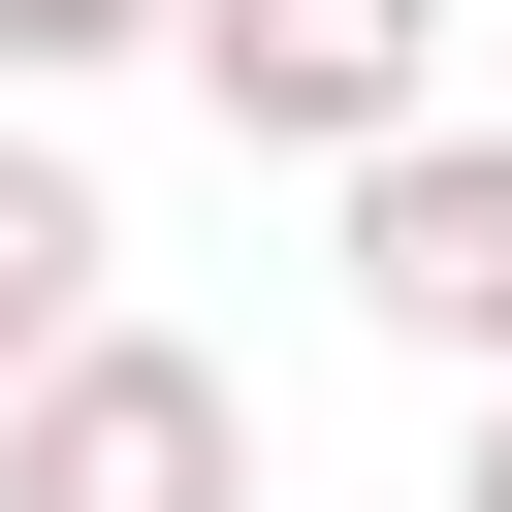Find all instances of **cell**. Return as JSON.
<instances>
[{"label":"cell","mask_w":512,"mask_h":512,"mask_svg":"<svg viewBox=\"0 0 512 512\" xmlns=\"http://www.w3.org/2000/svg\"><path fill=\"white\" fill-rule=\"evenodd\" d=\"M0 512H256V384L160 352V320H96L64 384H0Z\"/></svg>","instance_id":"6da1fadb"},{"label":"cell","mask_w":512,"mask_h":512,"mask_svg":"<svg viewBox=\"0 0 512 512\" xmlns=\"http://www.w3.org/2000/svg\"><path fill=\"white\" fill-rule=\"evenodd\" d=\"M192 32V96H224V160H384V128H448V0H160Z\"/></svg>","instance_id":"7a4b0ae2"},{"label":"cell","mask_w":512,"mask_h":512,"mask_svg":"<svg viewBox=\"0 0 512 512\" xmlns=\"http://www.w3.org/2000/svg\"><path fill=\"white\" fill-rule=\"evenodd\" d=\"M352 320L448 352V384H512V128H384L352 160Z\"/></svg>","instance_id":"3957f363"},{"label":"cell","mask_w":512,"mask_h":512,"mask_svg":"<svg viewBox=\"0 0 512 512\" xmlns=\"http://www.w3.org/2000/svg\"><path fill=\"white\" fill-rule=\"evenodd\" d=\"M96 256H128V224H96V192L0 128V384H64V352H96Z\"/></svg>","instance_id":"277c9868"},{"label":"cell","mask_w":512,"mask_h":512,"mask_svg":"<svg viewBox=\"0 0 512 512\" xmlns=\"http://www.w3.org/2000/svg\"><path fill=\"white\" fill-rule=\"evenodd\" d=\"M160 0H0V96H64V64H128Z\"/></svg>","instance_id":"5b68a950"},{"label":"cell","mask_w":512,"mask_h":512,"mask_svg":"<svg viewBox=\"0 0 512 512\" xmlns=\"http://www.w3.org/2000/svg\"><path fill=\"white\" fill-rule=\"evenodd\" d=\"M448 512H512V384H480V480H448Z\"/></svg>","instance_id":"8992f818"}]
</instances>
